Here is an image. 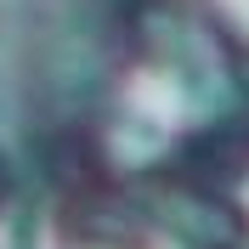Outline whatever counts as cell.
Here are the masks:
<instances>
[{"mask_svg":"<svg viewBox=\"0 0 249 249\" xmlns=\"http://www.w3.org/2000/svg\"><path fill=\"white\" fill-rule=\"evenodd\" d=\"M0 198H6V170H0Z\"/></svg>","mask_w":249,"mask_h":249,"instance_id":"cell-1","label":"cell"}]
</instances>
